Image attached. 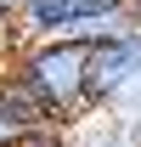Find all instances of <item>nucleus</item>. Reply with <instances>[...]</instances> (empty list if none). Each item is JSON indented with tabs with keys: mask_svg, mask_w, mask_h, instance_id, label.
Instances as JSON below:
<instances>
[{
	"mask_svg": "<svg viewBox=\"0 0 141 147\" xmlns=\"http://www.w3.org/2000/svg\"><path fill=\"white\" fill-rule=\"evenodd\" d=\"M85 57L90 45L79 34H51V40H23V45H0V62L17 74L40 113L51 125L85 119Z\"/></svg>",
	"mask_w": 141,
	"mask_h": 147,
	"instance_id": "nucleus-1",
	"label": "nucleus"
},
{
	"mask_svg": "<svg viewBox=\"0 0 141 147\" xmlns=\"http://www.w3.org/2000/svg\"><path fill=\"white\" fill-rule=\"evenodd\" d=\"M119 130H124V136H130V142L141 147V113H130V119H119Z\"/></svg>",
	"mask_w": 141,
	"mask_h": 147,
	"instance_id": "nucleus-7",
	"label": "nucleus"
},
{
	"mask_svg": "<svg viewBox=\"0 0 141 147\" xmlns=\"http://www.w3.org/2000/svg\"><path fill=\"white\" fill-rule=\"evenodd\" d=\"M141 79V28H124L113 40H90L85 57V113H113L119 96Z\"/></svg>",
	"mask_w": 141,
	"mask_h": 147,
	"instance_id": "nucleus-2",
	"label": "nucleus"
},
{
	"mask_svg": "<svg viewBox=\"0 0 141 147\" xmlns=\"http://www.w3.org/2000/svg\"><path fill=\"white\" fill-rule=\"evenodd\" d=\"M124 11H130V23L141 28V0H124Z\"/></svg>",
	"mask_w": 141,
	"mask_h": 147,
	"instance_id": "nucleus-8",
	"label": "nucleus"
},
{
	"mask_svg": "<svg viewBox=\"0 0 141 147\" xmlns=\"http://www.w3.org/2000/svg\"><path fill=\"white\" fill-rule=\"evenodd\" d=\"M34 125H51V119L40 113V102L28 96V85L0 62V147H17Z\"/></svg>",
	"mask_w": 141,
	"mask_h": 147,
	"instance_id": "nucleus-4",
	"label": "nucleus"
},
{
	"mask_svg": "<svg viewBox=\"0 0 141 147\" xmlns=\"http://www.w3.org/2000/svg\"><path fill=\"white\" fill-rule=\"evenodd\" d=\"M124 11V0H28L17 23V40H51V34H79L85 23Z\"/></svg>",
	"mask_w": 141,
	"mask_h": 147,
	"instance_id": "nucleus-3",
	"label": "nucleus"
},
{
	"mask_svg": "<svg viewBox=\"0 0 141 147\" xmlns=\"http://www.w3.org/2000/svg\"><path fill=\"white\" fill-rule=\"evenodd\" d=\"M23 6H28V0H0V34H6V45H23V40H17Z\"/></svg>",
	"mask_w": 141,
	"mask_h": 147,
	"instance_id": "nucleus-6",
	"label": "nucleus"
},
{
	"mask_svg": "<svg viewBox=\"0 0 141 147\" xmlns=\"http://www.w3.org/2000/svg\"><path fill=\"white\" fill-rule=\"evenodd\" d=\"M17 147H68V125H34Z\"/></svg>",
	"mask_w": 141,
	"mask_h": 147,
	"instance_id": "nucleus-5",
	"label": "nucleus"
}]
</instances>
